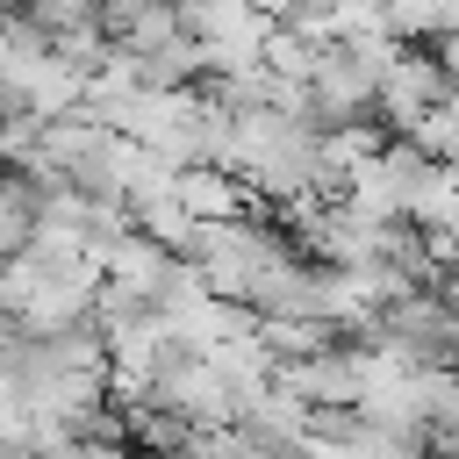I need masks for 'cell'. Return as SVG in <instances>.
Here are the masks:
<instances>
[{
  "mask_svg": "<svg viewBox=\"0 0 459 459\" xmlns=\"http://www.w3.org/2000/svg\"><path fill=\"white\" fill-rule=\"evenodd\" d=\"M186 258H194V273L222 294V301H251V287L287 258V244L265 230V222H251V215H230V222H194V244H186Z\"/></svg>",
  "mask_w": 459,
  "mask_h": 459,
  "instance_id": "1",
  "label": "cell"
},
{
  "mask_svg": "<svg viewBox=\"0 0 459 459\" xmlns=\"http://www.w3.org/2000/svg\"><path fill=\"white\" fill-rule=\"evenodd\" d=\"M273 22H280V14H265L258 0H194V7H186V29L201 36L208 72H244V65H258L265 43H273Z\"/></svg>",
  "mask_w": 459,
  "mask_h": 459,
  "instance_id": "2",
  "label": "cell"
},
{
  "mask_svg": "<svg viewBox=\"0 0 459 459\" xmlns=\"http://www.w3.org/2000/svg\"><path fill=\"white\" fill-rule=\"evenodd\" d=\"M459 79H452V65L445 57H423V50H402L394 65H387V79H380V122L394 129V136H416V122L452 93Z\"/></svg>",
  "mask_w": 459,
  "mask_h": 459,
  "instance_id": "3",
  "label": "cell"
},
{
  "mask_svg": "<svg viewBox=\"0 0 459 459\" xmlns=\"http://www.w3.org/2000/svg\"><path fill=\"white\" fill-rule=\"evenodd\" d=\"M179 208L194 215V222H230V215H244V186H237V172L230 165H179Z\"/></svg>",
  "mask_w": 459,
  "mask_h": 459,
  "instance_id": "4",
  "label": "cell"
},
{
  "mask_svg": "<svg viewBox=\"0 0 459 459\" xmlns=\"http://www.w3.org/2000/svg\"><path fill=\"white\" fill-rule=\"evenodd\" d=\"M437 294H445V301H452V308H459V265H452V273H445V280H437Z\"/></svg>",
  "mask_w": 459,
  "mask_h": 459,
  "instance_id": "5",
  "label": "cell"
}]
</instances>
